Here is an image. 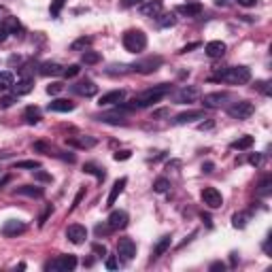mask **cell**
<instances>
[{"label": "cell", "instance_id": "29", "mask_svg": "<svg viewBox=\"0 0 272 272\" xmlns=\"http://www.w3.org/2000/svg\"><path fill=\"white\" fill-rule=\"evenodd\" d=\"M13 85H15L13 75H11L9 70H2V73H0V92H7V90H11Z\"/></svg>", "mask_w": 272, "mask_h": 272}, {"label": "cell", "instance_id": "38", "mask_svg": "<svg viewBox=\"0 0 272 272\" xmlns=\"http://www.w3.org/2000/svg\"><path fill=\"white\" fill-rule=\"evenodd\" d=\"M15 166H17V168H28V170H38L41 168V164L34 162V160H24V162H17Z\"/></svg>", "mask_w": 272, "mask_h": 272}, {"label": "cell", "instance_id": "30", "mask_svg": "<svg viewBox=\"0 0 272 272\" xmlns=\"http://www.w3.org/2000/svg\"><path fill=\"white\" fill-rule=\"evenodd\" d=\"M17 193H21V196H30V198H43V190L41 187H34V185L17 187Z\"/></svg>", "mask_w": 272, "mask_h": 272}, {"label": "cell", "instance_id": "54", "mask_svg": "<svg viewBox=\"0 0 272 272\" xmlns=\"http://www.w3.org/2000/svg\"><path fill=\"white\" fill-rule=\"evenodd\" d=\"M202 170H204V173H213V164H204Z\"/></svg>", "mask_w": 272, "mask_h": 272}, {"label": "cell", "instance_id": "48", "mask_svg": "<svg viewBox=\"0 0 272 272\" xmlns=\"http://www.w3.org/2000/svg\"><path fill=\"white\" fill-rule=\"evenodd\" d=\"M249 164H251V166H259V164H262V153L251 155V158H249Z\"/></svg>", "mask_w": 272, "mask_h": 272}, {"label": "cell", "instance_id": "32", "mask_svg": "<svg viewBox=\"0 0 272 272\" xmlns=\"http://www.w3.org/2000/svg\"><path fill=\"white\" fill-rule=\"evenodd\" d=\"M253 145V136H242L238 138L236 143H232V149H238V151H245V149H249Z\"/></svg>", "mask_w": 272, "mask_h": 272}, {"label": "cell", "instance_id": "21", "mask_svg": "<svg viewBox=\"0 0 272 272\" xmlns=\"http://www.w3.org/2000/svg\"><path fill=\"white\" fill-rule=\"evenodd\" d=\"M73 109H75V104L70 102V100H64V98H58V100H51V102H49V111H53V113H70Z\"/></svg>", "mask_w": 272, "mask_h": 272}, {"label": "cell", "instance_id": "8", "mask_svg": "<svg viewBox=\"0 0 272 272\" xmlns=\"http://www.w3.org/2000/svg\"><path fill=\"white\" fill-rule=\"evenodd\" d=\"M117 255L124 262H130V259H134L136 255V242L132 240V238H119L117 242Z\"/></svg>", "mask_w": 272, "mask_h": 272}, {"label": "cell", "instance_id": "22", "mask_svg": "<svg viewBox=\"0 0 272 272\" xmlns=\"http://www.w3.org/2000/svg\"><path fill=\"white\" fill-rule=\"evenodd\" d=\"M96 138L94 136H79V138H68V145H73L77 149H92L96 147Z\"/></svg>", "mask_w": 272, "mask_h": 272}, {"label": "cell", "instance_id": "3", "mask_svg": "<svg viewBox=\"0 0 272 272\" xmlns=\"http://www.w3.org/2000/svg\"><path fill=\"white\" fill-rule=\"evenodd\" d=\"M121 43H124V47L128 51L132 53H141L143 49L147 47V34L143 30H128L124 38H121Z\"/></svg>", "mask_w": 272, "mask_h": 272}, {"label": "cell", "instance_id": "34", "mask_svg": "<svg viewBox=\"0 0 272 272\" xmlns=\"http://www.w3.org/2000/svg\"><path fill=\"white\" fill-rule=\"evenodd\" d=\"M83 64H98L100 62V53L98 51H85L81 55Z\"/></svg>", "mask_w": 272, "mask_h": 272}, {"label": "cell", "instance_id": "35", "mask_svg": "<svg viewBox=\"0 0 272 272\" xmlns=\"http://www.w3.org/2000/svg\"><path fill=\"white\" fill-rule=\"evenodd\" d=\"M168 187H170L168 179H158L153 183V192H158V193H166V192H168Z\"/></svg>", "mask_w": 272, "mask_h": 272}, {"label": "cell", "instance_id": "4", "mask_svg": "<svg viewBox=\"0 0 272 272\" xmlns=\"http://www.w3.org/2000/svg\"><path fill=\"white\" fill-rule=\"evenodd\" d=\"M132 113L130 107H121V102L117 104V109L115 111H109V113H100L96 115L98 121H102V124H124L126 117Z\"/></svg>", "mask_w": 272, "mask_h": 272}, {"label": "cell", "instance_id": "25", "mask_svg": "<svg viewBox=\"0 0 272 272\" xmlns=\"http://www.w3.org/2000/svg\"><path fill=\"white\" fill-rule=\"evenodd\" d=\"M200 11H202V4H200V2H190V4H181V7H176V13L187 15V17L200 15Z\"/></svg>", "mask_w": 272, "mask_h": 272}, {"label": "cell", "instance_id": "24", "mask_svg": "<svg viewBox=\"0 0 272 272\" xmlns=\"http://www.w3.org/2000/svg\"><path fill=\"white\" fill-rule=\"evenodd\" d=\"M32 90H34V81L32 79H21V81H17V85H13L15 96H26V94H30Z\"/></svg>", "mask_w": 272, "mask_h": 272}, {"label": "cell", "instance_id": "12", "mask_svg": "<svg viewBox=\"0 0 272 272\" xmlns=\"http://www.w3.org/2000/svg\"><path fill=\"white\" fill-rule=\"evenodd\" d=\"M66 238H68L73 245H83L85 238H87V230L79 224H73V225H68V230H66Z\"/></svg>", "mask_w": 272, "mask_h": 272}, {"label": "cell", "instance_id": "36", "mask_svg": "<svg viewBox=\"0 0 272 272\" xmlns=\"http://www.w3.org/2000/svg\"><path fill=\"white\" fill-rule=\"evenodd\" d=\"M17 102V96L15 94H9V96H0V109H9Z\"/></svg>", "mask_w": 272, "mask_h": 272}, {"label": "cell", "instance_id": "51", "mask_svg": "<svg viewBox=\"0 0 272 272\" xmlns=\"http://www.w3.org/2000/svg\"><path fill=\"white\" fill-rule=\"evenodd\" d=\"M94 251H96L98 255H107V249H104L102 245H94Z\"/></svg>", "mask_w": 272, "mask_h": 272}, {"label": "cell", "instance_id": "5", "mask_svg": "<svg viewBox=\"0 0 272 272\" xmlns=\"http://www.w3.org/2000/svg\"><path fill=\"white\" fill-rule=\"evenodd\" d=\"M198 98H200V87L196 85H183L173 94L175 104H190V102H196Z\"/></svg>", "mask_w": 272, "mask_h": 272}, {"label": "cell", "instance_id": "50", "mask_svg": "<svg viewBox=\"0 0 272 272\" xmlns=\"http://www.w3.org/2000/svg\"><path fill=\"white\" fill-rule=\"evenodd\" d=\"M128 158H130V151H117L115 153V160H117V162L119 160H128Z\"/></svg>", "mask_w": 272, "mask_h": 272}, {"label": "cell", "instance_id": "46", "mask_svg": "<svg viewBox=\"0 0 272 272\" xmlns=\"http://www.w3.org/2000/svg\"><path fill=\"white\" fill-rule=\"evenodd\" d=\"M128 70H132V66H111L109 68V73H128Z\"/></svg>", "mask_w": 272, "mask_h": 272}, {"label": "cell", "instance_id": "19", "mask_svg": "<svg viewBox=\"0 0 272 272\" xmlns=\"http://www.w3.org/2000/svg\"><path fill=\"white\" fill-rule=\"evenodd\" d=\"M128 185V179L126 176H121V179H117L113 183V187H111V193H109V198H107V204H104V207H113L115 202H117V198H119V193L124 192V187Z\"/></svg>", "mask_w": 272, "mask_h": 272}, {"label": "cell", "instance_id": "13", "mask_svg": "<svg viewBox=\"0 0 272 272\" xmlns=\"http://www.w3.org/2000/svg\"><path fill=\"white\" fill-rule=\"evenodd\" d=\"M204 117H207V113H204V111H185V113L176 115V117L173 119V124L175 126H185V124H193V121L204 119Z\"/></svg>", "mask_w": 272, "mask_h": 272}, {"label": "cell", "instance_id": "6", "mask_svg": "<svg viewBox=\"0 0 272 272\" xmlns=\"http://www.w3.org/2000/svg\"><path fill=\"white\" fill-rule=\"evenodd\" d=\"M255 113V107L253 102H249V100H240V102H234L232 107H227V115H230L232 119H249L251 115Z\"/></svg>", "mask_w": 272, "mask_h": 272}, {"label": "cell", "instance_id": "11", "mask_svg": "<svg viewBox=\"0 0 272 272\" xmlns=\"http://www.w3.org/2000/svg\"><path fill=\"white\" fill-rule=\"evenodd\" d=\"M160 66H162V58H147V60L136 62L134 66H132V70L143 73V75H149V73H153V70H158Z\"/></svg>", "mask_w": 272, "mask_h": 272}, {"label": "cell", "instance_id": "16", "mask_svg": "<svg viewBox=\"0 0 272 272\" xmlns=\"http://www.w3.org/2000/svg\"><path fill=\"white\" fill-rule=\"evenodd\" d=\"M128 221H130V217H128L126 210H113V213L109 215V227L111 230H124V227L128 225Z\"/></svg>", "mask_w": 272, "mask_h": 272}, {"label": "cell", "instance_id": "18", "mask_svg": "<svg viewBox=\"0 0 272 272\" xmlns=\"http://www.w3.org/2000/svg\"><path fill=\"white\" fill-rule=\"evenodd\" d=\"M124 98H126V92L124 90H115V92H109V94H102L98 100V104L100 107H109V104H119V102H124Z\"/></svg>", "mask_w": 272, "mask_h": 272}, {"label": "cell", "instance_id": "2", "mask_svg": "<svg viewBox=\"0 0 272 272\" xmlns=\"http://www.w3.org/2000/svg\"><path fill=\"white\" fill-rule=\"evenodd\" d=\"M215 79L230 83V85H245V83L251 81V70L247 66H230V68L215 75Z\"/></svg>", "mask_w": 272, "mask_h": 272}, {"label": "cell", "instance_id": "41", "mask_svg": "<svg viewBox=\"0 0 272 272\" xmlns=\"http://www.w3.org/2000/svg\"><path fill=\"white\" fill-rule=\"evenodd\" d=\"M79 70H81V68H79V64H70L68 68H64V73H62V75L66 77V79H73V77L79 75Z\"/></svg>", "mask_w": 272, "mask_h": 272}, {"label": "cell", "instance_id": "23", "mask_svg": "<svg viewBox=\"0 0 272 272\" xmlns=\"http://www.w3.org/2000/svg\"><path fill=\"white\" fill-rule=\"evenodd\" d=\"M64 73V66L58 64V62H45L41 66V75L43 77H58Z\"/></svg>", "mask_w": 272, "mask_h": 272}, {"label": "cell", "instance_id": "28", "mask_svg": "<svg viewBox=\"0 0 272 272\" xmlns=\"http://www.w3.org/2000/svg\"><path fill=\"white\" fill-rule=\"evenodd\" d=\"M24 119H26V124H30V126L38 124V121H41V111H38L36 107H28L26 113H24Z\"/></svg>", "mask_w": 272, "mask_h": 272}, {"label": "cell", "instance_id": "17", "mask_svg": "<svg viewBox=\"0 0 272 272\" xmlns=\"http://www.w3.org/2000/svg\"><path fill=\"white\" fill-rule=\"evenodd\" d=\"M24 232H26V224L24 221H19V219H9L7 224L2 225V234L9 236V238H13L17 234H24Z\"/></svg>", "mask_w": 272, "mask_h": 272}, {"label": "cell", "instance_id": "20", "mask_svg": "<svg viewBox=\"0 0 272 272\" xmlns=\"http://www.w3.org/2000/svg\"><path fill=\"white\" fill-rule=\"evenodd\" d=\"M225 43L224 41H210L207 43V47H204V51H207L208 58H221V55L225 53Z\"/></svg>", "mask_w": 272, "mask_h": 272}, {"label": "cell", "instance_id": "39", "mask_svg": "<svg viewBox=\"0 0 272 272\" xmlns=\"http://www.w3.org/2000/svg\"><path fill=\"white\" fill-rule=\"evenodd\" d=\"M64 2H66V0H53V4L49 7V13H51V17H58L60 11H62V7H64Z\"/></svg>", "mask_w": 272, "mask_h": 272}, {"label": "cell", "instance_id": "26", "mask_svg": "<svg viewBox=\"0 0 272 272\" xmlns=\"http://www.w3.org/2000/svg\"><path fill=\"white\" fill-rule=\"evenodd\" d=\"M170 242H173V238H170V236H162V238H160V242L153 247V259H158L160 255H164L166 251H168Z\"/></svg>", "mask_w": 272, "mask_h": 272}, {"label": "cell", "instance_id": "47", "mask_svg": "<svg viewBox=\"0 0 272 272\" xmlns=\"http://www.w3.org/2000/svg\"><path fill=\"white\" fill-rule=\"evenodd\" d=\"M117 266H119L117 259H115L113 255H109V257H107V268H109V270H117Z\"/></svg>", "mask_w": 272, "mask_h": 272}, {"label": "cell", "instance_id": "9", "mask_svg": "<svg viewBox=\"0 0 272 272\" xmlns=\"http://www.w3.org/2000/svg\"><path fill=\"white\" fill-rule=\"evenodd\" d=\"M227 100H230V94L227 92H213L202 98V104H204V109H221Z\"/></svg>", "mask_w": 272, "mask_h": 272}, {"label": "cell", "instance_id": "15", "mask_svg": "<svg viewBox=\"0 0 272 272\" xmlns=\"http://www.w3.org/2000/svg\"><path fill=\"white\" fill-rule=\"evenodd\" d=\"M73 92H75V94H79V96L92 98V96H96V94H98V85H96L94 81L85 79V81H79L77 85H73Z\"/></svg>", "mask_w": 272, "mask_h": 272}, {"label": "cell", "instance_id": "55", "mask_svg": "<svg viewBox=\"0 0 272 272\" xmlns=\"http://www.w3.org/2000/svg\"><path fill=\"white\" fill-rule=\"evenodd\" d=\"M4 38H7V30H4L2 26H0V41H4Z\"/></svg>", "mask_w": 272, "mask_h": 272}, {"label": "cell", "instance_id": "53", "mask_svg": "<svg viewBox=\"0 0 272 272\" xmlns=\"http://www.w3.org/2000/svg\"><path fill=\"white\" fill-rule=\"evenodd\" d=\"M224 268H225V266L221 264V262H217V264H213V266H210V270H224Z\"/></svg>", "mask_w": 272, "mask_h": 272}, {"label": "cell", "instance_id": "10", "mask_svg": "<svg viewBox=\"0 0 272 272\" xmlns=\"http://www.w3.org/2000/svg\"><path fill=\"white\" fill-rule=\"evenodd\" d=\"M202 202L207 204L208 208H219L221 204H224V196H221V192L215 190V187H204L202 190Z\"/></svg>", "mask_w": 272, "mask_h": 272}, {"label": "cell", "instance_id": "14", "mask_svg": "<svg viewBox=\"0 0 272 272\" xmlns=\"http://www.w3.org/2000/svg\"><path fill=\"white\" fill-rule=\"evenodd\" d=\"M162 0H145V2L141 4V13L145 15V17H158V15H162Z\"/></svg>", "mask_w": 272, "mask_h": 272}, {"label": "cell", "instance_id": "49", "mask_svg": "<svg viewBox=\"0 0 272 272\" xmlns=\"http://www.w3.org/2000/svg\"><path fill=\"white\" fill-rule=\"evenodd\" d=\"M238 4H240V7H255L257 0H238Z\"/></svg>", "mask_w": 272, "mask_h": 272}, {"label": "cell", "instance_id": "42", "mask_svg": "<svg viewBox=\"0 0 272 272\" xmlns=\"http://www.w3.org/2000/svg\"><path fill=\"white\" fill-rule=\"evenodd\" d=\"M32 173H34V179H36V181H43V183H49V181H51V175L43 173L41 168H38V170H32Z\"/></svg>", "mask_w": 272, "mask_h": 272}, {"label": "cell", "instance_id": "40", "mask_svg": "<svg viewBox=\"0 0 272 272\" xmlns=\"http://www.w3.org/2000/svg\"><path fill=\"white\" fill-rule=\"evenodd\" d=\"M158 17H162V19H160V26H162V28H168V26H175V15L173 13H166V15H158Z\"/></svg>", "mask_w": 272, "mask_h": 272}, {"label": "cell", "instance_id": "7", "mask_svg": "<svg viewBox=\"0 0 272 272\" xmlns=\"http://www.w3.org/2000/svg\"><path fill=\"white\" fill-rule=\"evenodd\" d=\"M45 268L53 270V272H70V270L77 268V257L75 255H60V257L51 259Z\"/></svg>", "mask_w": 272, "mask_h": 272}, {"label": "cell", "instance_id": "37", "mask_svg": "<svg viewBox=\"0 0 272 272\" xmlns=\"http://www.w3.org/2000/svg\"><path fill=\"white\" fill-rule=\"evenodd\" d=\"M90 43H92V38H87V36L77 38V41L73 43V45H70V49H73V51H79V49H85L87 45H90Z\"/></svg>", "mask_w": 272, "mask_h": 272}, {"label": "cell", "instance_id": "1", "mask_svg": "<svg viewBox=\"0 0 272 272\" xmlns=\"http://www.w3.org/2000/svg\"><path fill=\"white\" fill-rule=\"evenodd\" d=\"M166 94H170V85L168 83H160V85H153L149 90L136 94L134 100H132V107L134 109H145V107H153L162 100Z\"/></svg>", "mask_w": 272, "mask_h": 272}, {"label": "cell", "instance_id": "52", "mask_svg": "<svg viewBox=\"0 0 272 272\" xmlns=\"http://www.w3.org/2000/svg\"><path fill=\"white\" fill-rule=\"evenodd\" d=\"M196 47H198V43H192V45L183 47V49H181V53H187V51H192V49H196Z\"/></svg>", "mask_w": 272, "mask_h": 272}, {"label": "cell", "instance_id": "44", "mask_svg": "<svg viewBox=\"0 0 272 272\" xmlns=\"http://www.w3.org/2000/svg\"><path fill=\"white\" fill-rule=\"evenodd\" d=\"M247 215H234V227H245Z\"/></svg>", "mask_w": 272, "mask_h": 272}, {"label": "cell", "instance_id": "43", "mask_svg": "<svg viewBox=\"0 0 272 272\" xmlns=\"http://www.w3.org/2000/svg\"><path fill=\"white\" fill-rule=\"evenodd\" d=\"M145 2V0H121V7L130 9V7H141V4Z\"/></svg>", "mask_w": 272, "mask_h": 272}, {"label": "cell", "instance_id": "27", "mask_svg": "<svg viewBox=\"0 0 272 272\" xmlns=\"http://www.w3.org/2000/svg\"><path fill=\"white\" fill-rule=\"evenodd\" d=\"M2 28L7 30V34H17V32H21V24L17 17H4Z\"/></svg>", "mask_w": 272, "mask_h": 272}, {"label": "cell", "instance_id": "33", "mask_svg": "<svg viewBox=\"0 0 272 272\" xmlns=\"http://www.w3.org/2000/svg\"><path fill=\"white\" fill-rule=\"evenodd\" d=\"M83 173H87V175H94V176H96L98 181H104V173H102V170L98 168V166H94V164H85V166H83Z\"/></svg>", "mask_w": 272, "mask_h": 272}, {"label": "cell", "instance_id": "31", "mask_svg": "<svg viewBox=\"0 0 272 272\" xmlns=\"http://www.w3.org/2000/svg\"><path fill=\"white\" fill-rule=\"evenodd\" d=\"M270 192H272V176H266V179L257 185V196L266 198V196H270Z\"/></svg>", "mask_w": 272, "mask_h": 272}, {"label": "cell", "instance_id": "45", "mask_svg": "<svg viewBox=\"0 0 272 272\" xmlns=\"http://www.w3.org/2000/svg\"><path fill=\"white\" fill-rule=\"evenodd\" d=\"M62 90H64V85H62V83H51V85L47 87V94H60Z\"/></svg>", "mask_w": 272, "mask_h": 272}]
</instances>
